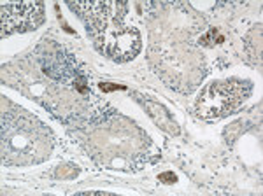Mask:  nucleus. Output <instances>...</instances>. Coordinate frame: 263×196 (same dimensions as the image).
Listing matches in <instances>:
<instances>
[{"label": "nucleus", "instance_id": "f257e3e1", "mask_svg": "<svg viewBox=\"0 0 263 196\" xmlns=\"http://www.w3.org/2000/svg\"><path fill=\"white\" fill-rule=\"evenodd\" d=\"M53 149L49 130L23 109L2 114V163L7 167H28L44 161Z\"/></svg>", "mask_w": 263, "mask_h": 196}, {"label": "nucleus", "instance_id": "f03ea898", "mask_svg": "<svg viewBox=\"0 0 263 196\" xmlns=\"http://www.w3.org/2000/svg\"><path fill=\"white\" fill-rule=\"evenodd\" d=\"M251 93V84L240 79L214 81L202 89L195 110L202 119H219L239 107Z\"/></svg>", "mask_w": 263, "mask_h": 196}, {"label": "nucleus", "instance_id": "7ed1b4c3", "mask_svg": "<svg viewBox=\"0 0 263 196\" xmlns=\"http://www.w3.org/2000/svg\"><path fill=\"white\" fill-rule=\"evenodd\" d=\"M116 12L111 14L107 28L95 39V46L100 53L118 63L134 60L141 51V33L137 28L123 23L126 14V4H114Z\"/></svg>", "mask_w": 263, "mask_h": 196}, {"label": "nucleus", "instance_id": "20e7f679", "mask_svg": "<svg viewBox=\"0 0 263 196\" xmlns=\"http://www.w3.org/2000/svg\"><path fill=\"white\" fill-rule=\"evenodd\" d=\"M2 37L16 32H30L44 21L42 2H6L0 9Z\"/></svg>", "mask_w": 263, "mask_h": 196}, {"label": "nucleus", "instance_id": "39448f33", "mask_svg": "<svg viewBox=\"0 0 263 196\" xmlns=\"http://www.w3.org/2000/svg\"><path fill=\"white\" fill-rule=\"evenodd\" d=\"M69 7L76 11L86 25V32L93 41L104 33L111 21L112 4L109 2H69Z\"/></svg>", "mask_w": 263, "mask_h": 196}, {"label": "nucleus", "instance_id": "423d86ee", "mask_svg": "<svg viewBox=\"0 0 263 196\" xmlns=\"http://www.w3.org/2000/svg\"><path fill=\"white\" fill-rule=\"evenodd\" d=\"M221 42H224V37L219 33L218 28H211L205 35L200 37V44L209 46V48H213V46H216V44H221Z\"/></svg>", "mask_w": 263, "mask_h": 196}, {"label": "nucleus", "instance_id": "0eeeda50", "mask_svg": "<svg viewBox=\"0 0 263 196\" xmlns=\"http://www.w3.org/2000/svg\"><path fill=\"white\" fill-rule=\"evenodd\" d=\"M158 179L162 182H165V184H174V182L177 181V177L174 175V172H165V173H160Z\"/></svg>", "mask_w": 263, "mask_h": 196}, {"label": "nucleus", "instance_id": "6e6552de", "mask_svg": "<svg viewBox=\"0 0 263 196\" xmlns=\"http://www.w3.org/2000/svg\"><path fill=\"white\" fill-rule=\"evenodd\" d=\"M104 91H114V89H123V86H111L109 83H105V84H102L100 86Z\"/></svg>", "mask_w": 263, "mask_h": 196}]
</instances>
